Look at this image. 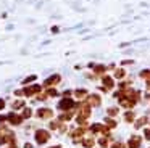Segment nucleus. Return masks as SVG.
Wrapping results in <instances>:
<instances>
[{"label":"nucleus","mask_w":150,"mask_h":148,"mask_svg":"<svg viewBox=\"0 0 150 148\" xmlns=\"http://www.w3.org/2000/svg\"><path fill=\"white\" fill-rule=\"evenodd\" d=\"M91 116V105H81V108H79V113H78V122L79 124H84L86 119Z\"/></svg>","instance_id":"f257e3e1"},{"label":"nucleus","mask_w":150,"mask_h":148,"mask_svg":"<svg viewBox=\"0 0 150 148\" xmlns=\"http://www.w3.org/2000/svg\"><path fill=\"white\" fill-rule=\"evenodd\" d=\"M50 134L47 130H37L36 132V142L37 143H45L47 140H49Z\"/></svg>","instance_id":"f03ea898"},{"label":"nucleus","mask_w":150,"mask_h":148,"mask_svg":"<svg viewBox=\"0 0 150 148\" xmlns=\"http://www.w3.org/2000/svg\"><path fill=\"white\" fill-rule=\"evenodd\" d=\"M58 108L63 109V111H65V109H73L74 108V101H73L71 98H63L62 101H60Z\"/></svg>","instance_id":"7ed1b4c3"},{"label":"nucleus","mask_w":150,"mask_h":148,"mask_svg":"<svg viewBox=\"0 0 150 148\" xmlns=\"http://www.w3.org/2000/svg\"><path fill=\"white\" fill-rule=\"evenodd\" d=\"M140 142H142V138H140L139 135H132V137L129 138V142H127V147L129 148H139Z\"/></svg>","instance_id":"20e7f679"},{"label":"nucleus","mask_w":150,"mask_h":148,"mask_svg":"<svg viewBox=\"0 0 150 148\" xmlns=\"http://www.w3.org/2000/svg\"><path fill=\"white\" fill-rule=\"evenodd\" d=\"M53 113L52 109L49 108H42V109H37V118H42V119H47V118H52Z\"/></svg>","instance_id":"39448f33"},{"label":"nucleus","mask_w":150,"mask_h":148,"mask_svg":"<svg viewBox=\"0 0 150 148\" xmlns=\"http://www.w3.org/2000/svg\"><path fill=\"white\" fill-rule=\"evenodd\" d=\"M102 82H103V90H110V89H113V85H115L113 79H111V77H108V76L102 77Z\"/></svg>","instance_id":"423d86ee"},{"label":"nucleus","mask_w":150,"mask_h":148,"mask_svg":"<svg viewBox=\"0 0 150 148\" xmlns=\"http://www.w3.org/2000/svg\"><path fill=\"white\" fill-rule=\"evenodd\" d=\"M37 92H40V85H31V87H28V89L23 90L24 95H34V93H37Z\"/></svg>","instance_id":"0eeeda50"},{"label":"nucleus","mask_w":150,"mask_h":148,"mask_svg":"<svg viewBox=\"0 0 150 148\" xmlns=\"http://www.w3.org/2000/svg\"><path fill=\"white\" fill-rule=\"evenodd\" d=\"M87 103H89L91 106H98V105L102 103V100H100V97H98V95H91V97L87 98Z\"/></svg>","instance_id":"6e6552de"},{"label":"nucleus","mask_w":150,"mask_h":148,"mask_svg":"<svg viewBox=\"0 0 150 148\" xmlns=\"http://www.w3.org/2000/svg\"><path fill=\"white\" fill-rule=\"evenodd\" d=\"M5 142H13V134H10V132H2V135H0V143H5Z\"/></svg>","instance_id":"1a4fd4ad"},{"label":"nucleus","mask_w":150,"mask_h":148,"mask_svg":"<svg viewBox=\"0 0 150 148\" xmlns=\"http://www.w3.org/2000/svg\"><path fill=\"white\" fill-rule=\"evenodd\" d=\"M8 121L11 122V124H15V125H18V124H21V121H23V118H20V116H16V114H13V113H11V114H8Z\"/></svg>","instance_id":"9d476101"},{"label":"nucleus","mask_w":150,"mask_h":148,"mask_svg":"<svg viewBox=\"0 0 150 148\" xmlns=\"http://www.w3.org/2000/svg\"><path fill=\"white\" fill-rule=\"evenodd\" d=\"M58 82H60V76H58V74H55V76L49 77V79L45 80V85L50 87V85H55V84H58Z\"/></svg>","instance_id":"9b49d317"},{"label":"nucleus","mask_w":150,"mask_h":148,"mask_svg":"<svg viewBox=\"0 0 150 148\" xmlns=\"http://www.w3.org/2000/svg\"><path fill=\"white\" fill-rule=\"evenodd\" d=\"M94 143H95V140L92 137H87V138L82 140V147H86V148H92V147H94Z\"/></svg>","instance_id":"f8f14e48"},{"label":"nucleus","mask_w":150,"mask_h":148,"mask_svg":"<svg viewBox=\"0 0 150 148\" xmlns=\"http://www.w3.org/2000/svg\"><path fill=\"white\" fill-rule=\"evenodd\" d=\"M105 124H107V127H108V129L116 127V121H113L111 118H107V119H105Z\"/></svg>","instance_id":"ddd939ff"},{"label":"nucleus","mask_w":150,"mask_h":148,"mask_svg":"<svg viewBox=\"0 0 150 148\" xmlns=\"http://www.w3.org/2000/svg\"><path fill=\"white\" fill-rule=\"evenodd\" d=\"M147 121H149V119H147L145 116H144V118H140V119H139V121H137L134 125H136V129H139V127H142L144 124H147Z\"/></svg>","instance_id":"4468645a"},{"label":"nucleus","mask_w":150,"mask_h":148,"mask_svg":"<svg viewBox=\"0 0 150 148\" xmlns=\"http://www.w3.org/2000/svg\"><path fill=\"white\" fill-rule=\"evenodd\" d=\"M124 121H126V122H132L134 121V113L132 111H127L126 114H124Z\"/></svg>","instance_id":"2eb2a0df"},{"label":"nucleus","mask_w":150,"mask_h":148,"mask_svg":"<svg viewBox=\"0 0 150 148\" xmlns=\"http://www.w3.org/2000/svg\"><path fill=\"white\" fill-rule=\"evenodd\" d=\"M86 95H87V90H84V89L76 90V97H78V98H84Z\"/></svg>","instance_id":"dca6fc26"},{"label":"nucleus","mask_w":150,"mask_h":148,"mask_svg":"<svg viewBox=\"0 0 150 148\" xmlns=\"http://www.w3.org/2000/svg\"><path fill=\"white\" fill-rule=\"evenodd\" d=\"M124 74H126V73H124V69H116V71H115V77H116V79H123Z\"/></svg>","instance_id":"f3484780"},{"label":"nucleus","mask_w":150,"mask_h":148,"mask_svg":"<svg viewBox=\"0 0 150 148\" xmlns=\"http://www.w3.org/2000/svg\"><path fill=\"white\" fill-rule=\"evenodd\" d=\"M140 77H144V79L150 80V69H144V71H140Z\"/></svg>","instance_id":"a211bd4d"},{"label":"nucleus","mask_w":150,"mask_h":148,"mask_svg":"<svg viewBox=\"0 0 150 148\" xmlns=\"http://www.w3.org/2000/svg\"><path fill=\"white\" fill-rule=\"evenodd\" d=\"M98 145H100L102 148H107L108 147V138L107 137H102L100 140H98Z\"/></svg>","instance_id":"6ab92c4d"},{"label":"nucleus","mask_w":150,"mask_h":148,"mask_svg":"<svg viewBox=\"0 0 150 148\" xmlns=\"http://www.w3.org/2000/svg\"><path fill=\"white\" fill-rule=\"evenodd\" d=\"M71 116H73V113H66V114L60 116V121H68V119H71Z\"/></svg>","instance_id":"aec40b11"},{"label":"nucleus","mask_w":150,"mask_h":148,"mask_svg":"<svg viewBox=\"0 0 150 148\" xmlns=\"http://www.w3.org/2000/svg\"><path fill=\"white\" fill-rule=\"evenodd\" d=\"M107 113H108L110 116H116V114H118V108H108Z\"/></svg>","instance_id":"412c9836"},{"label":"nucleus","mask_w":150,"mask_h":148,"mask_svg":"<svg viewBox=\"0 0 150 148\" xmlns=\"http://www.w3.org/2000/svg\"><path fill=\"white\" fill-rule=\"evenodd\" d=\"M105 69H107V68H105V66H102V64H98V66H95V73H98V74L105 73Z\"/></svg>","instance_id":"4be33fe9"},{"label":"nucleus","mask_w":150,"mask_h":148,"mask_svg":"<svg viewBox=\"0 0 150 148\" xmlns=\"http://www.w3.org/2000/svg\"><path fill=\"white\" fill-rule=\"evenodd\" d=\"M23 118H31V109L29 108H24V111H23Z\"/></svg>","instance_id":"5701e85b"},{"label":"nucleus","mask_w":150,"mask_h":148,"mask_svg":"<svg viewBox=\"0 0 150 148\" xmlns=\"http://www.w3.org/2000/svg\"><path fill=\"white\" fill-rule=\"evenodd\" d=\"M23 105H24V103L21 101V100H18V101H15V103H13V108H21Z\"/></svg>","instance_id":"b1692460"},{"label":"nucleus","mask_w":150,"mask_h":148,"mask_svg":"<svg viewBox=\"0 0 150 148\" xmlns=\"http://www.w3.org/2000/svg\"><path fill=\"white\" fill-rule=\"evenodd\" d=\"M47 95H50V97H57V90H53V89H50L49 92H47Z\"/></svg>","instance_id":"393cba45"},{"label":"nucleus","mask_w":150,"mask_h":148,"mask_svg":"<svg viewBox=\"0 0 150 148\" xmlns=\"http://www.w3.org/2000/svg\"><path fill=\"white\" fill-rule=\"evenodd\" d=\"M144 134H145V138H147V140H150V129H145V132H144Z\"/></svg>","instance_id":"a878e982"},{"label":"nucleus","mask_w":150,"mask_h":148,"mask_svg":"<svg viewBox=\"0 0 150 148\" xmlns=\"http://www.w3.org/2000/svg\"><path fill=\"white\" fill-rule=\"evenodd\" d=\"M111 148H124V145L118 142V143H115V145H113V147H111Z\"/></svg>","instance_id":"bb28decb"},{"label":"nucleus","mask_w":150,"mask_h":148,"mask_svg":"<svg viewBox=\"0 0 150 148\" xmlns=\"http://www.w3.org/2000/svg\"><path fill=\"white\" fill-rule=\"evenodd\" d=\"M34 79H36V76H31V77H28V79L24 80V84H26V82H31V80H34Z\"/></svg>","instance_id":"cd10ccee"},{"label":"nucleus","mask_w":150,"mask_h":148,"mask_svg":"<svg viewBox=\"0 0 150 148\" xmlns=\"http://www.w3.org/2000/svg\"><path fill=\"white\" fill-rule=\"evenodd\" d=\"M4 106H5V101H4V100H0V109L4 108Z\"/></svg>","instance_id":"c85d7f7f"},{"label":"nucleus","mask_w":150,"mask_h":148,"mask_svg":"<svg viewBox=\"0 0 150 148\" xmlns=\"http://www.w3.org/2000/svg\"><path fill=\"white\" fill-rule=\"evenodd\" d=\"M24 148H33V145H31V143H26V145H24Z\"/></svg>","instance_id":"c756f323"},{"label":"nucleus","mask_w":150,"mask_h":148,"mask_svg":"<svg viewBox=\"0 0 150 148\" xmlns=\"http://www.w3.org/2000/svg\"><path fill=\"white\" fill-rule=\"evenodd\" d=\"M147 89H150V80H147Z\"/></svg>","instance_id":"7c9ffc66"},{"label":"nucleus","mask_w":150,"mask_h":148,"mask_svg":"<svg viewBox=\"0 0 150 148\" xmlns=\"http://www.w3.org/2000/svg\"><path fill=\"white\" fill-rule=\"evenodd\" d=\"M53 148H62V147H53Z\"/></svg>","instance_id":"2f4dec72"}]
</instances>
